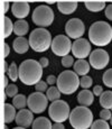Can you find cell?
I'll return each mask as SVG.
<instances>
[{"instance_id":"obj_1","label":"cell","mask_w":112,"mask_h":129,"mask_svg":"<svg viewBox=\"0 0 112 129\" xmlns=\"http://www.w3.org/2000/svg\"><path fill=\"white\" fill-rule=\"evenodd\" d=\"M43 68L36 59H25L19 65V80L25 85H36L42 81Z\"/></svg>"},{"instance_id":"obj_2","label":"cell","mask_w":112,"mask_h":129,"mask_svg":"<svg viewBox=\"0 0 112 129\" xmlns=\"http://www.w3.org/2000/svg\"><path fill=\"white\" fill-rule=\"evenodd\" d=\"M89 41L91 44L104 47L112 42V27L106 21L98 20L89 28Z\"/></svg>"},{"instance_id":"obj_3","label":"cell","mask_w":112,"mask_h":129,"mask_svg":"<svg viewBox=\"0 0 112 129\" xmlns=\"http://www.w3.org/2000/svg\"><path fill=\"white\" fill-rule=\"evenodd\" d=\"M68 121L73 129H89L93 123V113L88 107L78 106L71 111Z\"/></svg>"},{"instance_id":"obj_4","label":"cell","mask_w":112,"mask_h":129,"mask_svg":"<svg viewBox=\"0 0 112 129\" xmlns=\"http://www.w3.org/2000/svg\"><path fill=\"white\" fill-rule=\"evenodd\" d=\"M29 45L33 51L37 53H43L52 46V35L46 28H35L29 35Z\"/></svg>"},{"instance_id":"obj_5","label":"cell","mask_w":112,"mask_h":129,"mask_svg":"<svg viewBox=\"0 0 112 129\" xmlns=\"http://www.w3.org/2000/svg\"><path fill=\"white\" fill-rule=\"evenodd\" d=\"M56 86L61 91L62 94L71 95V94L75 93L78 91L80 86V78L74 71H63L57 76Z\"/></svg>"},{"instance_id":"obj_6","label":"cell","mask_w":112,"mask_h":129,"mask_svg":"<svg viewBox=\"0 0 112 129\" xmlns=\"http://www.w3.org/2000/svg\"><path fill=\"white\" fill-rule=\"evenodd\" d=\"M54 18H55V15H54L53 9L47 5L37 6L31 14V20L39 28H46L51 26L54 21Z\"/></svg>"},{"instance_id":"obj_7","label":"cell","mask_w":112,"mask_h":129,"mask_svg":"<svg viewBox=\"0 0 112 129\" xmlns=\"http://www.w3.org/2000/svg\"><path fill=\"white\" fill-rule=\"evenodd\" d=\"M71 109L69 105L64 100H56L51 103L48 107V116L52 121L54 122H61L68 120L69 115H71Z\"/></svg>"},{"instance_id":"obj_8","label":"cell","mask_w":112,"mask_h":129,"mask_svg":"<svg viewBox=\"0 0 112 129\" xmlns=\"http://www.w3.org/2000/svg\"><path fill=\"white\" fill-rule=\"evenodd\" d=\"M72 45L73 43L71 42L69 37L66 35H57L53 38L51 48L56 56L64 57L66 55H69V52H72Z\"/></svg>"},{"instance_id":"obj_9","label":"cell","mask_w":112,"mask_h":129,"mask_svg":"<svg viewBox=\"0 0 112 129\" xmlns=\"http://www.w3.org/2000/svg\"><path fill=\"white\" fill-rule=\"evenodd\" d=\"M27 107L33 113H43L48 108V99L46 94L42 92H33L29 94L27 100Z\"/></svg>"},{"instance_id":"obj_10","label":"cell","mask_w":112,"mask_h":129,"mask_svg":"<svg viewBox=\"0 0 112 129\" xmlns=\"http://www.w3.org/2000/svg\"><path fill=\"white\" fill-rule=\"evenodd\" d=\"M110 62L109 53L103 48H96L92 51L89 56V63L94 70H103Z\"/></svg>"},{"instance_id":"obj_11","label":"cell","mask_w":112,"mask_h":129,"mask_svg":"<svg viewBox=\"0 0 112 129\" xmlns=\"http://www.w3.org/2000/svg\"><path fill=\"white\" fill-rule=\"evenodd\" d=\"M85 33L84 23L80 18H71L65 25V34L71 39H80Z\"/></svg>"},{"instance_id":"obj_12","label":"cell","mask_w":112,"mask_h":129,"mask_svg":"<svg viewBox=\"0 0 112 129\" xmlns=\"http://www.w3.org/2000/svg\"><path fill=\"white\" fill-rule=\"evenodd\" d=\"M92 47L90 41L85 38H80L73 42L72 45V54L78 59H85L92 53Z\"/></svg>"},{"instance_id":"obj_13","label":"cell","mask_w":112,"mask_h":129,"mask_svg":"<svg viewBox=\"0 0 112 129\" xmlns=\"http://www.w3.org/2000/svg\"><path fill=\"white\" fill-rule=\"evenodd\" d=\"M29 12H30V6L28 2L17 1L11 5V14L18 20H25Z\"/></svg>"},{"instance_id":"obj_14","label":"cell","mask_w":112,"mask_h":129,"mask_svg":"<svg viewBox=\"0 0 112 129\" xmlns=\"http://www.w3.org/2000/svg\"><path fill=\"white\" fill-rule=\"evenodd\" d=\"M16 123L18 127H22V128H28L30 126H33L34 122V113L31 112L29 109H21L17 112L16 116Z\"/></svg>"},{"instance_id":"obj_15","label":"cell","mask_w":112,"mask_h":129,"mask_svg":"<svg viewBox=\"0 0 112 129\" xmlns=\"http://www.w3.org/2000/svg\"><path fill=\"white\" fill-rule=\"evenodd\" d=\"M12 48L17 54H25L28 52V49L30 48L29 45V41L25 37H17L16 39H14L12 42Z\"/></svg>"},{"instance_id":"obj_16","label":"cell","mask_w":112,"mask_h":129,"mask_svg":"<svg viewBox=\"0 0 112 129\" xmlns=\"http://www.w3.org/2000/svg\"><path fill=\"white\" fill-rule=\"evenodd\" d=\"M57 9L63 15H71L78 9L79 2L76 1H58L57 2Z\"/></svg>"},{"instance_id":"obj_17","label":"cell","mask_w":112,"mask_h":129,"mask_svg":"<svg viewBox=\"0 0 112 129\" xmlns=\"http://www.w3.org/2000/svg\"><path fill=\"white\" fill-rule=\"evenodd\" d=\"M94 101V94L90 90H82L78 94V102L80 106L83 107H89L92 106Z\"/></svg>"},{"instance_id":"obj_18","label":"cell","mask_w":112,"mask_h":129,"mask_svg":"<svg viewBox=\"0 0 112 129\" xmlns=\"http://www.w3.org/2000/svg\"><path fill=\"white\" fill-rule=\"evenodd\" d=\"M73 69H74V72L78 75L84 76V75H88L90 69H91V65H90V63L86 59H76L73 65Z\"/></svg>"},{"instance_id":"obj_19","label":"cell","mask_w":112,"mask_h":129,"mask_svg":"<svg viewBox=\"0 0 112 129\" xmlns=\"http://www.w3.org/2000/svg\"><path fill=\"white\" fill-rule=\"evenodd\" d=\"M29 30V25L26 20H16L14 23V34L17 37H25Z\"/></svg>"},{"instance_id":"obj_20","label":"cell","mask_w":112,"mask_h":129,"mask_svg":"<svg viewBox=\"0 0 112 129\" xmlns=\"http://www.w3.org/2000/svg\"><path fill=\"white\" fill-rule=\"evenodd\" d=\"M31 128L33 129H52L53 128V125H52V120H49L48 118L38 117L34 120Z\"/></svg>"},{"instance_id":"obj_21","label":"cell","mask_w":112,"mask_h":129,"mask_svg":"<svg viewBox=\"0 0 112 129\" xmlns=\"http://www.w3.org/2000/svg\"><path fill=\"white\" fill-rule=\"evenodd\" d=\"M106 2L105 1H85L84 6L91 12H99L102 11L106 8Z\"/></svg>"},{"instance_id":"obj_22","label":"cell","mask_w":112,"mask_h":129,"mask_svg":"<svg viewBox=\"0 0 112 129\" xmlns=\"http://www.w3.org/2000/svg\"><path fill=\"white\" fill-rule=\"evenodd\" d=\"M17 109L12 106V103H6L5 105V122L10 123L16 119Z\"/></svg>"},{"instance_id":"obj_23","label":"cell","mask_w":112,"mask_h":129,"mask_svg":"<svg viewBox=\"0 0 112 129\" xmlns=\"http://www.w3.org/2000/svg\"><path fill=\"white\" fill-rule=\"evenodd\" d=\"M100 105L103 109H112V91H104L100 95Z\"/></svg>"},{"instance_id":"obj_24","label":"cell","mask_w":112,"mask_h":129,"mask_svg":"<svg viewBox=\"0 0 112 129\" xmlns=\"http://www.w3.org/2000/svg\"><path fill=\"white\" fill-rule=\"evenodd\" d=\"M27 100H28V98H26L25 94H17L15 98H12V106L17 110H21V109L26 108Z\"/></svg>"},{"instance_id":"obj_25","label":"cell","mask_w":112,"mask_h":129,"mask_svg":"<svg viewBox=\"0 0 112 129\" xmlns=\"http://www.w3.org/2000/svg\"><path fill=\"white\" fill-rule=\"evenodd\" d=\"M61 91L57 89V86H49L48 90L46 91V96L47 99H48V101H51V102H54V101L56 100H59V98H61Z\"/></svg>"},{"instance_id":"obj_26","label":"cell","mask_w":112,"mask_h":129,"mask_svg":"<svg viewBox=\"0 0 112 129\" xmlns=\"http://www.w3.org/2000/svg\"><path fill=\"white\" fill-rule=\"evenodd\" d=\"M7 74H8V78L10 79L12 82H16L19 79V66L17 65L15 62H12L10 65H9Z\"/></svg>"},{"instance_id":"obj_27","label":"cell","mask_w":112,"mask_h":129,"mask_svg":"<svg viewBox=\"0 0 112 129\" xmlns=\"http://www.w3.org/2000/svg\"><path fill=\"white\" fill-rule=\"evenodd\" d=\"M14 33V23L9 17L4 18V38H7Z\"/></svg>"},{"instance_id":"obj_28","label":"cell","mask_w":112,"mask_h":129,"mask_svg":"<svg viewBox=\"0 0 112 129\" xmlns=\"http://www.w3.org/2000/svg\"><path fill=\"white\" fill-rule=\"evenodd\" d=\"M93 84V80H92L91 76L89 75H84L80 78V86H81L83 90H89L90 88Z\"/></svg>"},{"instance_id":"obj_29","label":"cell","mask_w":112,"mask_h":129,"mask_svg":"<svg viewBox=\"0 0 112 129\" xmlns=\"http://www.w3.org/2000/svg\"><path fill=\"white\" fill-rule=\"evenodd\" d=\"M102 81L103 84L108 88L112 89V69H108L102 75Z\"/></svg>"},{"instance_id":"obj_30","label":"cell","mask_w":112,"mask_h":129,"mask_svg":"<svg viewBox=\"0 0 112 129\" xmlns=\"http://www.w3.org/2000/svg\"><path fill=\"white\" fill-rule=\"evenodd\" d=\"M90 129H110V125H109L105 120L98 119V120L93 121V123H92Z\"/></svg>"},{"instance_id":"obj_31","label":"cell","mask_w":112,"mask_h":129,"mask_svg":"<svg viewBox=\"0 0 112 129\" xmlns=\"http://www.w3.org/2000/svg\"><path fill=\"white\" fill-rule=\"evenodd\" d=\"M17 94H18V86L16 84H9L6 88V95L8 98H15Z\"/></svg>"},{"instance_id":"obj_32","label":"cell","mask_w":112,"mask_h":129,"mask_svg":"<svg viewBox=\"0 0 112 129\" xmlns=\"http://www.w3.org/2000/svg\"><path fill=\"white\" fill-rule=\"evenodd\" d=\"M61 63L65 69L72 68V66L74 65V63H75V61H74V56H71V55L64 56V57H62V59H61Z\"/></svg>"},{"instance_id":"obj_33","label":"cell","mask_w":112,"mask_h":129,"mask_svg":"<svg viewBox=\"0 0 112 129\" xmlns=\"http://www.w3.org/2000/svg\"><path fill=\"white\" fill-rule=\"evenodd\" d=\"M35 90H36V92H42V93H44V92H46L47 90H48V84H47L46 81H39L38 83L35 85Z\"/></svg>"},{"instance_id":"obj_34","label":"cell","mask_w":112,"mask_h":129,"mask_svg":"<svg viewBox=\"0 0 112 129\" xmlns=\"http://www.w3.org/2000/svg\"><path fill=\"white\" fill-rule=\"evenodd\" d=\"M111 117H112V111L109 110V109H102L100 111V119H102V120L110 121Z\"/></svg>"},{"instance_id":"obj_35","label":"cell","mask_w":112,"mask_h":129,"mask_svg":"<svg viewBox=\"0 0 112 129\" xmlns=\"http://www.w3.org/2000/svg\"><path fill=\"white\" fill-rule=\"evenodd\" d=\"M104 15H105V17L109 20L112 21V4H109L106 6V8L104 9Z\"/></svg>"},{"instance_id":"obj_36","label":"cell","mask_w":112,"mask_h":129,"mask_svg":"<svg viewBox=\"0 0 112 129\" xmlns=\"http://www.w3.org/2000/svg\"><path fill=\"white\" fill-rule=\"evenodd\" d=\"M92 92H93L94 96H100L101 94L104 92V91H103V88H102L101 85H95L93 88V91H92Z\"/></svg>"},{"instance_id":"obj_37","label":"cell","mask_w":112,"mask_h":129,"mask_svg":"<svg viewBox=\"0 0 112 129\" xmlns=\"http://www.w3.org/2000/svg\"><path fill=\"white\" fill-rule=\"evenodd\" d=\"M46 82H47V84H49L51 86H53L54 84L57 83V78L55 75H53V74H52V75H48V76H47Z\"/></svg>"},{"instance_id":"obj_38","label":"cell","mask_w":112,"mask_h":129,"mask_svg":"<svg viewBox=\"0 0 112 129\" xmlns=\"http://www.w3.org/2000/svg\"><path fill=\"white\" fill-rule=\"evenodd\" d=\"M39 64L42 65V68L45 69V68H47V66L49 65V59L47 58V57H42L41 59H39Z\"/></svg>"},{"instance_id":"obj_39","label":"cell","mask_w":112,"mask_h":129,"mask_svg":"<svg viewBox=\"0 0 112 129\" xmlns=\"http://www.w3.org/2000/svg\"><path fill=\"white\" fill-rule=\"evenodd\" d=\"M10 54V47L7 43L4 44V57H7V56Z\"/></svg>"},{"instance_id":"obj_40","label":"cell","mask_w":112,"mask_h":129,"mask_svg":"<svg viewBox=\"0 0 112 129\" xmlns=\"http://www.w3.org/2000/svg\"><path fill=\"white\" fill-rule=\"evenodd\" d=\"M9 10V2L8 1H2V12L6 14Z\"/></svg>"},{"instance_id":"obj_41","label":"cell","mask_w":112,"mask_h":129,"mask_svg":"<svg viewBox=\"0 0 112 129\" xmlns=\"http://www.w3.org/2000/svg\"><path fill=\"white\" fill-rule=\"evenodd\" d=\"M52 129H65V126L61 122H54L53 123V128Z\"/></svg>"},{"instance_id":"obj_42","label":"cell","mask_w":112,"mask_h":129,"mask_svg":"<svg viewBox=\"0 0 112 129\" xmlns=\"http://www.w3.org/2000/svg\"><path fill=\"white\" fill-rule=\"evenodd\" d=\"M5 85H6V88L9 85V84H8V79H7V76H5Z\"/></svg>"},{"instance_id":"obj_43","label":"cell","mask_w":112,"mask_h":129,"mask_svg":"<svg viewBox=\"0 0 112 129\" xmlns=\"http://www.w3.org/2000/svg\"><path fill=\"white\" fill-rule=\"evenodd\" d=\"M45 4H47V6H48V5H53V4H55V2H54V1H45Z\"/></svg>"},{"instance_id":"obj_44","label":"cell","mask_w":112,"mask_h":129,"mask_svg":"<svg viewBox=\"0 0 112 129\" xmlns=\"http://www.w3.org/2000/svg\"><path fill=\"white\" fill-rule=\"evenodd\" d=\"M12 129H27V128H22V127H18V126H17V127H15V128H12Z\"/></svg>"},{"instance_id":"obj_45","label":"cell","mask_w":112,"mask_h":129,"mask_svg":"<svg viewBox=\"0 0 112 129\" xmlns=\"http://www.w3.org/2000/svg\"><path fill=\"white\" fill-rule=\"evenodd\" d=\"M110 126H112V117H111V119H110Z\"/></svg>"},{"instance_id":"obj_46","label":"cell","mask_w":112,"mask_h":129,"mask_svg":"<svg viewBox=\"0 0 112 129\" xmlns=\"http://www.w3.org/2000/svg\"><path fill=\"white\" fill-rule=\"evenodd\" d=\"M111 111H112V109H111Z\"/></svg>"}]
</instances>
